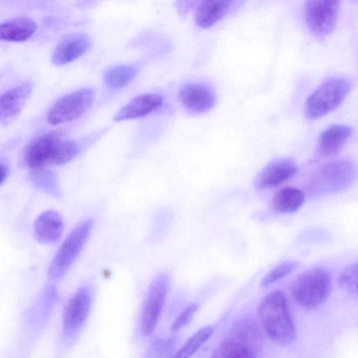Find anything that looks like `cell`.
<instances>
[{"label": "cell", "mask_w": 358, "mask_h": 358, "mask_svg": "<svg viewBox=\"0 0 358 358\" xmlns=\"http://www.w3.org/2000/svg\"><path fill=\"white\" fill-rule=\"evenodd\" d=\"M298 171L297 164L293 159H275L259 172L255 180V186L258 189L276 187L294 176Z\"/></svg>", "instance_id": "cell-11"}, {"label": "cell", "mask_w": 358, "mask_h": 358, "mask_svg": "<svg viewBox=\"0 0 358 358\" xmlns=\"http://www.w3.org/2000/svg\"><path fill=\"white\" fill-rule=\"evenodd\" d=\"M179 98L182 105L194 113H203L210 110L216 101L213 89L199 83L185 85L180 90Z\"/></svg>", "instance_id": "cell-13"}, {"label": "cell", "mask_w": 358, "mask_h": 358, "mask_svg": "<svg viewBox=\"0 0 358 358\" xmlns=\"http://www.w3.org/2000/svg\"><path fill=\"white\" fill-rule=\"evenodd\" d=\"M355 163L347 158H339L321 165L313 176V187L327 193L346 189L357 175Z\"/></svg>", "instance_id": "cell-6"}, {"label": "cell", "mask_w": 358, "mask_h": 358, "mask_svg": "<svg viewBox=\"0 0 358 358\" xmlns=\"http://www.w3.org/2000/svg\"><path fill=\"white\" fill-rule=\"evenodd\" d=\"M94 99V91L92 88H83L66 94L49 109L47 120L52 125L74 120L88 110Z\"/></svg>", "instance_id": "cell-7"}, {"label": "cell", "mask_w": 358, "mask_h": 358, "mask_svg": "<svg viewBox=\"0 0 358 358\" xmlns=\"http://www.w3.org/2000/svg\"><path fill=\"white\" fill-rule=\"evenodd\" d=\"M8 173V168L5 165L0 164V185H1L6 179Z\"/></svg>", "instance_id": "cell-29"}, {"label": "cell", "mask_w": 358, "mask_h": 358, "mask_svg": "<svg viewBox=\"0 0 358 358\" xmlns=\"http://www.w3.org/2000/svg\"><path fill=\"white\" fill-rule=\"evenodd\" d=\"M163 97L155 93L138 95L124 106L113 117V120L120 122L145 117L161 107Z\"/></svg>", "instance_id": "cell-16"}, {"label": "cell", "mask_w": 358, "mask_h": 358, "mask_svg": "<svg viewBox=\"0 0 358 358\" xmlns=\"http://www.w3.org/2000/svg\"><path fill=\"white\" fill-rule=\"evenodd\" d=\"M64 223L61 215L55 210H47L36 220L34 237L41 243L50 244L57 241L62 234Z\"/></svg>", "instance_id": "cell-18"}, {"label": "cell", "mask_w": 358, "mask_h": 358, "mask_svg": "<svg viewBox=\"0 0 358 358\" xmlns=\"http://www.w3.org/2000/svg\"><path fill=\"white\" fill-rule=\"evenodd\" d=\"M137 69L129 65H119L108 69L103 76L105 84L110 89H120L131 82Z\"/></svg>", "instance_id": "cell-22"}, {"label": "cell", "mask_w": 358, "mask_h": 358, "mask_svg": "<svg viewBox=\"0 0 358 358\" xmlns=\"http://www.w3.org/2000/svg\"><path fill=\"white\" fill-rule=\"evenodd\" d=\"M36 24L29 17H18L0 22V40L20 42L36 31Z\"/></svg>", "instance_id": "cell-20"}, {"label": "cell", "mask_w": 358, "mask_h": 358, "mask_svg": "<svg viewBox=\"0 0 358 358\" xmlns=\"http://www.w3.org/2000/svg\"><path fill=\"white\" fill-rule=\"evenodd\" d=\"M89 36L81 32H74L65 36L56 46L52 62L56 65H64L74 61L84 55L91 47Z\"/></svg>", "instance_id": "cell-14"}, {"label": "cell", "mask_w": 358, "mask_h": 358, "mask_svg": "<svg viewBox=\"0 0 358 358\" xmlns=\"http://www.w3.org/2000/svg\"><path fill=\"white\" fill-rule=\"evenodd\" d=\"M91 294L87 287H80L67 302L63 314V334L70 338L85 323L90 310Z\"/></svg>", "instance_id": "cell-10"}, {"label": "cell", "mask_w": 358, "mask_h": 358, "mask_svg": "<svg viewBox=\"0 0 358 358\" xmlns=\"http://www.w3.org/2000/svg\"><path fill=\"white\" fill-rule=\"evenodd\" d=\"M234 3L229 0L199 1L195 12L196 24L202 28L211 27L229 13Z\"/></svg>", "instance_id": "cell-19"}, {"label": "cell", "mask_w": 358, "mask_h": 358, "mask_svg": "<svg viewBox=\"0 0 358 358\" xmlns=\"http://www.w3.org/2000/svg\"><path fill=\"white\" fill-rule=\"evenodd\" d=\"M259 327L252 319L237 321L211 358H258L262 348Z\"/></svg>", "instance_id": "cell-2"}, {"label": "cell", "mask_w": 358, "mask_h": 358, "mask_svg": "<svg viewBox=\"0 0 358 358\" xmlns=\"http://www.w3.org/2000/svg\"><path fill=\"white\" fill-rule=\"evenodd\" d=\"M197 310L198 306L196 303L187 306L173 323L171 330L173 331H178L187 325Z\"/></svg>", "instance_id": "cell-28"}, {"label": "cell", "mask_w": 358, "mask_h": 358, "mask_svg": "<svg viewBox=\"0 0 358 358\" xmlns=\"http://www.w3.org/2000/svg\"><path fill=\"white\" fill-rule=\"evenodd\" d=\"M78 152L79 146L75 141L62 138L56 148L50 164H64L74 158Z\"/></svg>", "instance_id": "cell-25"}, {"label": "cell", "mask_w": 358, "mask_h": 358, "mask_svg": "<svg viewBox=\"0 0 358 358\" xmlns=\"http://www.w3.org/2000/svg\"><path fill=\"white\" fill-rule=\"evenodd\" d=\"M338 284L341 289L351 294L357 292V264L346 266L340 273Z\"/></svg>", "instance_id": "cell-26"}, {"label": "cell", "mask_w": 358, "mask_h": 358, "mask_svg": "<svg viewBox=\"0 0 358 358\" xmlns=\"http://www.w3.org/2000/svg\"><path fill=\"white\" fill-rule=\"evenodd\" d=\"M169 276L166 273L159 274L152 282L143 309L141 329L147 336L155 329L163 309L167 294Z\"/></svg>", "instance_id": "cell-9"}, {"label": "cell", "mask_w": 358, "mask_h": 358, "mask_svg": "<svg viewBox=\"0 0 358 358\" xmlns=\"http://www.w3.org/2000/svg\"><path fill=\"white\" fill-rule=\"evenodd\" d=\"M305 201V194L300 189L286 187L278 190L273 196L271 207L279 213H293L299 210Z\"/></svg>", "instance_id": "cell-21"}, {"label": "cell", "mask_w": 358, "mask_h": 358, "mask_svg": "<svg viewBox=\"0 0 358 358\" xmlns=\"http://www.w3.org/2000/svg\"><path fill=\"white\" fill-rule=\"evenodd\" d=\"M352 86L346 77H331L322 82L307 98L304 113L308 120H315L334 110L344 100Z\"/></svg>", "instance_id": "cell-4"}, {"label": "cell", "mask_w": 358, "mask_h": 358, "mask_svg": "<svg viewBox=\"0 0 358 358\" xmlns=\"http://www.w3.org/2000/svg\"><path fill=\"white\" fill-rule=\"evenodd\" d=\"M340 1L336 0H311L303 5V17L310 31L320 38L329 35L334 29Z\"/></svg>", "instance_id": "cell-8"}, {"label": "cell", "mask_w": 358, "mask_h": 358, "mask_svg": "<svg viewBox=\"0 0 358 358\" xmlns=\"http://www.w3.org/2000/svg\"><path fill=\"white\" fill-rule=\"evenodd\" d=\"M258 313L265 332L273 342L286 345L294 341L296 330L282 292L268 294L261 302Z\"/></svg>", "instance_id": "cell-1"}, {"label": "cell", "mask_w": 358, "mask_h": 358, "mask_svg": "<svg viewBox=\"0 0 358 358\" xmlns=\"http://www.w3.org/2000/svg\"><path fill=\"white\" fill-rule=\"evenodd\" d=\"M62 139L59 134L51 132L34 140L24 151L25 165L36 170L50 164L56 148Z\"/></svg>", "instance_id": "cell-12"}, {"label": "cell", "mask_w": 358, "mask_h": 358, "mask_svg": "<svg viewBox=\"0 0 358 358\" xmlns=\"http://www.w3.org/2000/svg\"><path fill=\"white\" fill-rule=\"evenodd\" d=\"M213 331L210 326L199 329L185 342L173 358H190L210 337Z\"/></svg>", "instance_id": "cell-23"}, {"label": "cell", "mask_w": 358, "mask_h": 358, "mask_svg": "<svg viewBox=\"0 0 358 358\" xmlns=\"http://www.w3.org/2000/svg\"><path fill=\"white\" fill-rule=\"evenodd\" d=\"M31 180L34 185L44 192L59 197L61 191L56 175L51 171L39 169L35 170L31 175Z\"/></svg>", "instance_id": "cell-24"}, {"label": "cell", "mask_w": 358, "mask_h": 358, "mask_svg": "<svg viewBox=\"0 0 358 358\" xmlns=\"http://www.w3.org/2000/svg\"><path fill=\"white\" fill-rule=\"evenodd\" d=\"M92 225L91 219L85 220L69 234L50 264L48 275L51 279L58 280L66 273L83 249Z\"/></svg>", "instance_id": "cell-5"}, {"label": "cell", "mask_w": 358, "mask_h": 358, "mask_svg": "<svg viewBox=\"0 0 358 358\" xmlns=\"http://www.w3.org/2000/svg\"><path fill=\"white\" fill-rule=\"evenodd\" d=\"M32 88V83L26 81L0 95L1 123L10 122L20 113Z\"/></svg>", "instance_id": "cell-15"}, {"label": "cell", "mask_w": 358, "mask_h": 358, "mask_svg": "<svg viewBox=\"0 0 358 358\" xmlns=\"http://www.w3.org/2000/svg\"><path fill=\"white\" fill-rule=\"evenodd\" d=\"M298 266V263L295 261H286L282 262L278 266L273 268L262 278L261 285L263 287H267L276 281L283 278L292 272Z\"/></svg>", "instance_id": "cell-27"}, {"label": "cell", "mask_w": 358, "mask_h": 358, "mask_svg": "<svg viewBox=\"0 0 358 358\" xmlns=\"http://www.w3.org/2000/svg\"><path fill=\"white\" fill-rule=\"evenodd\" d=\"M332 288V274L324 267L316 266L301 273L292 282V295L306 308H315L329 297Z\"/></svg>", "instance_id": "cell-3"}, {"label": "cell", "mask_w": 358, "mask_h": 358, "mask_svg": "<svg viewBox=\"0 0 358 358\" xmlns=\"http://www.w3.org/2000/svg\"><path fill=\"white\" fill-rule=\"evenodd\" d=\"M352 133V128L345 124H331L320 134L317 152L322 157L337 155L345 146Z\"/></svg>", "instance_id": "cell-17"}]
</instances>
